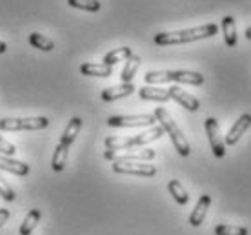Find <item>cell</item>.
Returning a JSON list of instances; mask_svg holds the SVG:
<instances>
[{
  "mask_svg": "<svg viewBox=\"0 0 251 235\" xmlns=\"http://www.w3.org/2000/svg\"><path fill=\"white\" fill-rule=\"evenodd\" d=\"M168 191L171 193V197L175 199L176 204H180V206H186L189 201V193L184 190V186L180 184V181H176V179H171L170 183H168Z\"/></svg>",
  "mask_w": 251,
  "mask_h": 235,
  "instance_id": "obj_19",
  "label": "cell"
},
{
  "mask_svg": "<svg viewBox=\"0 0 251 235\" xmlns=\"http://www.w3.org/2000/svg\"><path fill=\"white\" fill-rule=\"evenodd\" d=\"M155 115H113L107 119V126L111 128H140L155 126Z\"/></svg>",
  "mask_w": 251,
  "mask_h": 235,
  "instance_id": "obj_4",
  "label": "cell"
},
{
  "mask_svg": "<svg viewBox=\"0 0 251 235\" xmlns=\"http://www.w3.org/2000/svg\"><path fill=\"white\" fill-rule=\"evenodd\" d=\"M204 128H206V135L209 140V146L213 150L215 157L222 159L226 155V140H222L219 133V121L215 117H207L204 121Z\"/></svg>",
  "mask_w": 251,
  "mask_h": 235,
  "instance_id": "obj_6",
  "label": "cell"
},
{
  "mask_svg": "<svg viewBox=\"0 0 251 235\" xmlns=\"http://www.w3.org/2000/svg\"><path fill=\"white\" fill-rule=\"evenodd\" d=\"M6 50H7V44H6V42H2V40H0V53H6Z\"/></svg>",
  "mask_w": 251,
  "mask_h": 235,
  "instance_id": "obj_31",
  "label": "cell"
},
{
  "mask_svg": "<svg viewBox=\"0 0 251 235\" xmlns=\"http://www.w3.org/2000/svg\"><path fill=\"white\" fill-rule=\"evenodd\" d=\"M246 38H248V40H251V26L246 29Z\"/></svg>",
  "mask_w": 251,
  "mask_h": 235,
  "instance_id": "obj_32",
  "label": "cell"
},
{
  "mask_svg": "<svg viewBox=\"0 0 251 235\" xmlns=\"http://www.w3.org/2000/svg\"><path fill=\"white\" fill-rule=\"evenodd\" d=\"M80 128H82V119L80 117H73V119L68 122V126H66V130H64V133H62V137H60V142H58V144L69 150L71 144L75 142L76 135H78V131H80Z\"/></svg>",
  "mask_w": 251,
  "mask_h": 235,
  "instance_id": "obj_13",
  "label": "cell"
},
{
  "mask_svg": "<svg viewBox=\"0 0 251 235\" xmlns=\"http://www.w3.org/2000/svg\"><path fill=\"white\" fill-rule=\"evenodd\" d=\"M0 170L15 173V175H27L29 173V166L25 164V162H22V160H15L11 157L0 155Z\"/></svg>",
  "mask_w": 251,
  "mask_h": 235,
  "instance_id": "obj_16",
  "label": "cell"
},
{
  "mask_svg": "<svg viewBox=\"0 0 251 235\" xmlns=\"http://www.w3.org/2000/svg\"><path fill=\"white\" fill-rule=\"evenodd\" d=\"M0 197L7 201V203H13L15 199H17V193L13 191V188L6 183V179L0 177Z\"/></svg>",
  "mask_w": 251,
  "mask_h": 235,
  "instance_id": "obj_28",
  "label": "cell"
},
{
  "mask_svg": "<svg viewBox=\"0 0 251 235\" xmlns=\"http://www.w3.org/2000/svg\"><path fill=\"white\" fill-rule=\"evenodd\" d=\"M80 73L86 77H100V78H107L113 75V68L106 66V64H95V62H84L80 66Z\"/></svg>",
  "mask_w": 251,
  "mask_h": 235,
  "instance_id": "obj_14",
  "label": "cell"
},
{
  "mask_svg": "<svg viewBox=\"0 0 251 235\" xmlns=\"http://www.w3.org/2000/svg\"><path fill=\"white\" fill-rule=\"evenodd\" d=\"M138 68H140V57L133 53L131 57L126 60V66H124V70H122V75H120L122 82H131L135 73L138 71Z\"/></svg>",
  "mask_w": 251,
  "mask_h": 235,
  "instance_id": "obj_22",
  "label": "cell"
},
{
  "mask_svg": "<svg viewBox=\"0 0 251 235\" xmlns=\"http://www.w3.org/2000/svg\"><path fill=\"white\" fill-rule=\"evenodd\" d=\"M40 217H42V213H40V210H31L27 215L24 217V221H22V224H20V235H31V232L35 228H37V224L40 223Z\"/></svg>",
  "mask_w": 251,
  "mask_h": 235,
  "instance_id": "obj_21",
  "label": "cell"
},
{
  "mask_svg": "<svg viewBox=\"0 0 251 235\" xmlns=\"http://www.w3.org/2000/svg\"><path fill=\"white\" fill-rule=\"evenodd\" d=\"M155 150H138V152H129L124 153V155H119L117 152H109L106 150L104 153V159L113 160V162H126V160H138V162H148V160L155 159Z\"/></svg>",
  "mask_w": 251,
  "mask_h": 235,
  "instance_id": "obj_7",
  "label": "cell"
},
{
  "mask_svg": "<svg viewBox=\"0 0 251 235\" xmlns=\"http://www.w3.org/2000/svg\"><path fill=\"white\" fill-rule=\"evenodd\" d=\"M250 128H251V113H242L239 119H237V122L231 126V130L227 131V135H226L227 146H235L240 140V137H242Z\"/></svg>",
  "mask_w": 251,
  "mask_h": 235,
  "instance_id": "obj_8",
  "label": "cell"
},
{
  "mask_svg": "<svg viewBox=\"0 0 251 235\" xmlns=\"http://www.w3.org/2000/svg\"><path fill=\"white\" fill-rule=\"evenodd\" d=\"M50 124L48 117H25V119H2L0 130L4 131H22V130H44Z\"/></svg>",
  "mask_w": 251,
  "mask_h": 235,
  "instance_id": "obj_3",
  "label": "cell"
},
{
  "mask_svg": "<svg viewBox=\"0 0 251 235\" xmlns=\"http://www.w3.org/2000/svg\"><path fill=\"white\" fill-rule=\"evenodd\" d=\"M138 95L142 101H151V102H168L171 101L170 89L164 88H153V86H144L138 89Z\"/></svg>",
  "mask_w": 251,
  "mask_h": 235,
  "instance_id": "obj_12",
  "label": "cell"
},
{
  "mask_svg": "<svg viewBox=\"0 0 251 235\" xmlns=\"http://www.w3.org/2000/svg\"><path fill=\"white\" fill-rule=\"evenodd\" d=\"M173 73V82L178 84H191V86H202L204 84V77L199 71H188V70H176Z\"/></svg>",
  "mask_w": 251,
  "mask_h": 235,
  "instance_id": "obj_15",
  "label": "cell"
},
{
  "mask_svg": "<svg viewBox=\"0 0 251 235\" xmlns=\"http://www.w3.org/2000/svg\"><path fill=\"white\" fill-rule=\"evenodd\" d=\"M27 40H29V44L33 48H37L40 51H53V48H55V42L50 37L42 35V33H31Z\"/></svg>",
  "mask_w": 251,
  "mask_h": 235,
  "instance_id": "obj_23",
  "label": "cell"
},
{
  "mask_svg": "<svg viewBox=\"0 0 251 235\" xmlns=\"http://www.w3.org/2000/svg\"><path fill=\"white\" fill-rule=\"evenodd\" d=\"M155 119H157L158 122H160V126L164 128V131L170 135L171 142H173V146H175V150L182 157H188L189 153H191V146H189L188 139L184 137L182 130L176 126V122L173 121V117L170 115V111L166 108H162V106H158L157 109H155Z\"/></svg>",
  "mask_w": 251,
  "mask_h": 235,
  "instance_id": "obj_2",
  "label": "cell"
},
{
  "mask_svg": "<svg viewBox=\"0 0 251 235\" xmlns=\"http://www.w3.org/2000/svg\"><path fill=\"white\" fill-rule=\"evenodd\" d=\"M133 91H135V84L122 82V84H119V86L106 88L100 93V99L104 102H113V101H119V99H124V97H129Z\"/></svg>",
  "mask_w": 251,
  "mask_h": 235,
  "instance_id": "obj_9",
  "label": "cell"
},
{
  "mask_svg": "<svg viewBox=\"0 0 251 235\" xmlns=\"http://www.w3.org/2000/svg\"><path fill=\"white\" fill-rule=\"evenodd\" d=\"M7 219H9V210L7 208H0V228L7 223Z\"/></svg>",
  "mask_w": 251,
  "mask_h": 235,
  "instance_id": "obj_30",
  "label": "cell"
},
{
  "mask_svg": "<svg viewBox=\"0 0 251 235\" xmlns=\"http://www.w3.org/2000/svg\"><path fill=\"white\" fill-rule=\"evenodd\" d=\"M170 93H171V99H173V101L178 102L182 108L189 109V111H197V109L201 108V102L197 101L193 95H189L188 91H184L182 88H178V86L170 88Z\"/></svg>",
  "mask_w": 251,
  "mask_h": 235,
  "instance_id": "obj_11",
  "label": "cell"
},
{
  "mask_svg": "<svg viewBox=\"0 0 251 235\" xmlns=\"http://www.w3.org/2000/svg\"><path fill=\"white\" fill-rule=\"evenodd\" d=\"M222 33H224V40H226L227 48H235L239 38H237V26H235V19L231 15H227L222 19Z\"/></svg>",
  "mask_w": 251,
  "mask_h": 235,
  "instance_id": "obj_17",
  "label": "cell"
},
{
  "mask_svg": "<svg viewBox=\"0 0 251 235\" xmlns=\"http://www.w3.org/2000/svg\"><path fill=\"white\" fill-rule=\"evenodd\" d=\"M209 206H211V197H209L207 193L201 195V199L197 201L193 211H191V215H189V224H191L193 228H197V226H201V224L204 223Z\"/></svg>",
  "mask_w": 251,
  "mask_h": 235,
  "instance_id": "obj_10",
  "label": "cell"
},
{
  "mask_svg": "<svg viewBox=\"0 0 251 235\" xmlns=\"http://www.w3.org/2000/svg\"><path fill=\"white\" fill-rule=\"evenodd\" d=\"M68 155H69L68 148L57 144L55 153H53V159H51V168H53L55 172H62L64 168H66V162H68Z\"/></svg>",
  "mask_w": 251,
  "mask_h": 235,
  "instance_id": "obj_24",
  "label": "cell"
},
{
  "mask_svg": "<svg viewBox=\"0 0 251 235\" xmlns=\"http://www.w3.org/2000/svg\"><path fill=\"white\" fill-rule=\"evenodd\" d=\"M104 146L109 152H119V150L135 148V144H133V137H107L104 140Z\"/></svg>",
  "mask_w": 251,
  "mask_h": 235,
  "instance_id": "obj_20",
  "label": "cell"
},
{
  "mask_svg": "<svg viewBox=\"0 0 251 235\" xmlns=\"http://www.w3.org/2000/svg\"><path fill=\"white\" fill-rule=\"evenodd\" d=\"M131 55H133L131 48H127V46H124V48H117V50L109 51V53H106V55H104V58H102V64H106V66H111V68H113L115 64L122 62V60H127Z\"/></svg>",
  "mask_w": 251,
  "mask_h": 235,
  "instance_id": "obj_18",
  "label": "cell"
},
{
  "mask_svg": "<svg viewBox=\"0 0 251 235\" xmlns=\"http://www.w3.org/2000/svg\"><path fill=\"white\" fill-rule=\"evenodd\" d=\"M68 4L71 7H76V9H84V11H99L100 9V2L99 0H68Z\"/></svg>",
  "mask_w": 251,
  "mask_h": 235,
  "instance_id": "obj_26",
  "label": "cell"
},
{
  "mask_svg": "<svg viewBox=\"0 0 251 235\" xmlns=\"http://www.w3.org/2000/svg\"><path fill=\"white\" fill-rule=\"evenodd\" d=\"M15 152H17V148L13 146L11 142H7L6 139H2V137H0V153H2V155H6V157H13Z\"/></svg>",
  "mask_w": 251,
  "mask_h": 235,
  "instance_id": "obj_29",
  "label": "cell"
},
{
  "mask_svg": "<svg viewBox=\"0 0 251 235\" xmlns=\"http://www.w3.org/2000/svg\"><path fill=\"white\" fill-rule=\"evenodd\" d=\"M148 84H166L173 82V73L171 71H148L144 77Z\"/></svg>",
  "mask_w": 251,
  "mask_h": 235,
  "instance_id": "obj_25",
  "label": "cell"
},
{
  "mask_svg": "<svg viewBox=\"0 0 251 235\" xmlns=\"http://www.w3.org/2000/svg\"><path fill=\"white\" fill-rule=\"evenodd\" d=\"M248 228L244 226H231V224H219L215 226V235H248Z\"/></svg>",
  "mask_w": 251,
  "mask_h": 235,
  "instance_id": "obj_27",
  "label": "cell"
},
{
  "mask_svg": "<svg viewBox=\"0 0 251 235\" xmlns=\"http://www.w3.org/2000/svg\"><path fill=\"white\" fill-rule=\"evenodd\" d=\"M113 172L122 175H138V177H155L157 168L153 164L138 162V160H126V162H113Z\"/></svg>",
  "mask_w": 251,
  "mask_h": 235,
  "instance_id": "obj_5",
  "label": "cell"
},
{
  "mask_svg": "<svg viewBox=\"0 0 251 235\" xmlns=\"http://www.w3.org/2000/svg\"><path fill=\"white\" fill-rule=\"evenodd\" d=\"M219 33V26L217 24H204L197 26L191 29H182V31H164L155 35V44L157 46H175V44H188L195 40H202V38L213 37Z\"/></svg>",
  "mask_w": 251,
  "mask_h": 235,
  "instance_id": "obj_1",
  "label": "cell"
}]
</instances>
